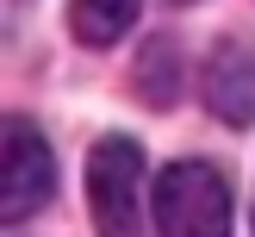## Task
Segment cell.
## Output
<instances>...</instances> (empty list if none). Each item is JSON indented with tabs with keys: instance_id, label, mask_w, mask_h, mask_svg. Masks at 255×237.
<instances>
[{
	"instance_id": "cell-4",
	"label": "cell",
	"mask_w": 255,
	"mask_h": 237,
	"mask_svg": "<svg viewBox=\"0 0 255 237\" xmlns=\"http://www.w3.org/2000/svg\"><path fill=\"white\" fill-rule=\"evenodd\" d=\"M199 87H206V106L224 125H249L255 119V44H237V37L218 44L206 75H199Z\"/></svg>"
},
{
	"instance_id": "cell-2",
	"label": "cell",
	"mask_w": 255,
	"mask_h": 237,
	"mask_svg": "<svg viewBox=\"0 0 255 237\" xmlns=\"http://www.w3.org/2000/svg\"><path fill=\"white\" fill-rule=\"evenodd\" d=\"M87 212L100 237H143V150L131 137H100L87 156Z\"/></svg>"
},
{
	"instance_id": "cell-1",
	"label": "cell",
	"mask_w": 255,
	"mask_h": 237,
	"mask_svg": "<svg viewBox=\"0 0 255 237\" xmlns=\"http://www.w3.org/2000/svg\"><path fill=\"white\" fill-rule=\"evenodd\" d=\"M162 237H231V187L212 162H168L149 194Z\"/></svg>"
},
{
	"instance_id": "cell-3",
	"label": "cell",
	"mask_w": 255,
	"mask_h": 237,
	"mask_svg": "<svg viewBox=\"0 0 255 237\" xmlns=\"http://www.w3.org/2000/svg\"><path fill=\"white\" fill-rule=\"evenodd\" d=\"M50 187H56V162H50L44 131L31 119H6L0 125V219H31L50 200Z\"/></svg>"
},
{
	"instance_id": "cell-5",
	"label": "cell",
	"mask_w": 255,
	"mask_h": 237,
	"mask_svg": "<svg viewBox=\"0 0 255 237\" xmlns=\"http://www.w3.org/2000/svg\"><path fill=\"white\" fill-rule=\"evenodd\" d=\"M137 12H143V0H69V25L81 44H119L137 25Z\"/></svg>"
}]
</instances>
